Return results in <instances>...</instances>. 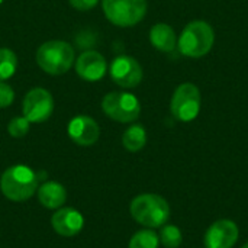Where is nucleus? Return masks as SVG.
<instances>
[{
	"mask_svg": "<svg viewBox=\"0 0 248 248\" xmlns=\"http://www.w3.org/2000/svg\"><path fill=\"white\" fill-rule=\"evenodd\" d=\"M38 187V177L28 166H12L4 170L0 179L3 195L13 202L28 201Z\"/></svg>",
	"mask_w": 248,
	"mask_h": 248,
	"instance_id": "f257e3e1",
	"label": "nucleus"
},
{
	"mask_svg": "<svg viewBox=\"0 0 248 248\" xmlns=\"http://www.w3.org/2000/svg\"><path fill=\"white\" fill-rule=\"evenodd\" d=\"M132 218L148 228H158L166 225L170 217V206L167 201L154 193H145L137 196L131 202Z\"/></svg>",
	"mask_w": 248,
	"mask_h": 248,
	"instance_id": "f03ea898",
	"label": "nucleus"
},
{
	"mask_svg": "<svg viewBox=\"0 0 248 248\" xmlns=\"http://www.w3.org/2000/svg\"><path fill=\"white\" fill-rule=\"evenodd\" d=\"M74 49L65 41L44 42L36 51L38 65L51 76L65 74L74 64Z\"/></svg>",
	"mask_w": 248,
	"mask_h": 248,
	"instance_id": "7ed1b4c3",
	"label": "nucleus"
},
{
	"mask_svg": "<svg viewBox=\"0 0 248 248\" xmlns=\"http://www.w3.org/2000/svg\"><path fill=\"white\" fill-rule=\"evenodd\" d=\"M215 41L212 26L205 20L190 22L182 32L179 39V51L185 57L199 58L206 55Z\"/></svg>",
	"mask_w": 248,
	"mask_h": 248,
	"instance_id": "20e7f679",
	"label": "nucleus"
},
{
	"mask_svg": "<svg viewBox=\"0 0 248 248\" xmlns=\"http://www.w3.org/2000/svg\"><path fill=\"white\" fill-rule=\"evenodd\" d=\"M108 20L121 28L140 23L147 13V0H102Z\"/></svg>",
	"mask_w": 248,
	"mask_h": 248,
	"instance_id": "39448f33",
	"label": "nucleus"
},
{
	"mask_svg": "<svg viewBox=\"0 0 248 248\" xmlns=\"http://www.w3.org/2000/svg\"><path fill=\"white\" fill-rule=\"evenodd\" d=\"M103 112L113 121L121 124L134 122L141 113L140 100L126 92H110L102 100Z\"/></svg>",
	"mask_w": 248,
	"mask_h": 248,
	"instance_id": "423d86ee",
	"label": "nucleus"
},
{
	"mask_svg": "<svg viewBox=\"0 0 248 248\" xmlns=\"http://www.w3.org/2000/svg\"><path fill=\"white\" fill-rule=\"evenodd\" d=\"M170 109H171L173 116L177 121H182V122L193 121L199 115V110H201L199 89L192 83L180 84L171 97Z\"/></svg>",
	"mask_w": 248,
	"mask_h": 248,
	"instance_id": "0eeeda50",
	"label": "nucleus"
},
{
	"mask_svg": "<svg viewBox=\"0 0 248 248\" xmlns=\"http://www.w3.org/2000/svg\"><path fill=\"white\" fill-rule=\"evenodd\" d=\"M23 116L33 124H41L49 119V116L54 112V99L51 93L42 87H33L31 89L22 103Z\"/></svg>",
	"mask_w": 248,
	"mask_h": 248,
	"instance_id": "6e6552de",
	"label": "nucleus"
},
{
	"mask_svg": "<svg viewBox=\"0 0 248 248\" xmlns=\"http://www.w3.org/2000/svg\"><path fill=\"white\" fill-rule=\"evenodd\" d=\"M110 77L118 86L132 89L141 83L142 68L134 57L119 55L110 64Z\"/></svg>",
	"mask_w": 248,
	"mask_h": 248,
	"instance_id": "1a4fd4ad",
	"label": "nucleus"
},
{
	"mask_svg": "<svg viewBox=\"0 0 248 248\" xmlns=\"http://www.w3.org/2000/svg\"><path fill=\"white\" fill-rule=\"evenodd\" d=\"M238 227L230 219H219L214 222L205 234L206 248H232L238 241Z\"/></svg>",
	"mask_w": 248,
	"mask_h": 248,
	"instance_id": "9d476101",
	"label": "nucleus"
},
{
	"mask_svg": "<svg viewBox=\"0 0 248 248\" xmlns=\"http://www.w3.org/2000/svg\"><path fill=\"white\" fill-rule=\"evenodd\" d=\"M106 68L108 65L105 57L94 49L81 52L76 60V73L86 81H99L105 77Z\"/></svg>",
	"mask_w": 248,
	"mask_h": 248,
	"instance_id": "9b49d317",
	"label": "nucleus"
},
{
	"mask_svg": "<svg viewBox=\"0 0 248 248\" xmlns=\"http://www.w3.org/2000/svg\"><path fill=\"white\" fill-rule=\"evenodd\" d=\"M68 137L81 147L93 145L100 135V128L94 119L87 115H78L68 122L67 126Z\"/></svg>",
	"mask_w": 248,
	"mask_h": 248,
	"instance_id": "f8f14e48",
	"label": "nucleus"
},
{
	"mask_svg": "<svg viewBox=\"0 0 248 248\" xmlns=\"http://www.w3.org/2000/svg\"><path fill=\"white\" fill-rule=\"evenodd\" d=\"M51 224L57 234L62 237H74L83 230L84 218L74 208H61L52 215Z\"/></svg>",
	"mask_w": 248,
	"mask_h": 248,
	"instance_id": "ddd939ff",
	"label": "nucleus"
},
{
	"mask_svg": "<svg viewBox=\"0 0 248 248\" xmlns=\"http://www.w3.org/2000/svg\"><path fill=\"white\" fill-rule=\"evenodd\" d=\"M38 199L46 209H60L67 201V192L57 182H46L38 190Z\"/></svg>",
	"mask_w": 248,
	"mask_h": 248,
	"instance_id": "4468645a",
	"label": "nucleus"
},
{
	"mask_svg": "<svg viewBox=\"0 0 248 248\" xmlns=\"http://www.w3.org/2000/svg\"><path fill=\"white\" fill-rule=\"evenodd\" d=\"M150 41L154 48L163 52H170L176 48V33L167 23H157L150 31Z\"/></svg>",
	"mask_w": 248,
	"mask_h": 248,
	"instance_id": "2eb2a0df",
	"label": "nucleus"
},
{
	"mask_svg": "<svg viewBox=\"0 0 248 248\" xmlns=\"http://www.w3.org/2000/svg\"><path fill=\"white\" fill-rule=\"evenodd\" d=\"M145 142H147V132L142 125H132L124 132L122 144L131 153H137L142 150Z\"/></svg>",
	"mask_w": 248,
	"mask_h": 248,
	"instance_id": "dca6fc26",
	"label": "nucleus"
},
{
	"mask_svg": "<svg viewBox=\"0 0 248 248\" xmlns=\"http://www.w3.org/2000/svg\"><path fill=\"white\" fill-rule=\"evenodd\" d=\"M17 68V57L9 48H0V81L9 80Z\"/></svg>",
	"mask_w": 248,
	"mask_h": 248,
	"instance_id": "f3484780",
	"label": "nucleus"
},
{
	"mask_svg": "<svg viewBox=\"0 0 248 248\" xmlns=\"http://www.w3.org/2000/svg\"><path fill=\"white\" fill-rule=\"evenodd\" d=\"M160 238L153 230H142L132 235L129 248H158Z\"/></svg>",
	"mask_w": 248,
	"mask_h": 248,
	"instance_id": "a211bd4d",
	"label": "nucleus"
},
{
	"mask_svg": "<svg viewBox=\"0 0 248 248\" xmlns=\"http://www.w3.org/2000/svg\"><path fill=\"white\" fill-rule=\"evenodd\" d=\"M158 238L166 248H177L182 244V231L176 225H163Z\"/></svg>",
	"mask_w": 248,
	"mask_h": 248,
	"instance_id": "6ab92c4d",
	"label": "nucleus"
},
{
	"mask_svg": "<svg viewBox=\"0 0 248 248\" xmlns=\"http://www.w3.org/2000/svg\"><path fill=\"white\" fill-rule=\"evenodd\" d=\"M29 125H31V122L25 116H16L9 122L7 132L13 138H22L29 132Z\"/></svg>",
	"mask_w": 248,
	"mask_h": 248,
	"instance_id": "aec40b11",
	"label": "nucleus"
},
{
	"mask_svg": "<svg viewBox=\"0 0 248 248\" xmlns=\"http://www.w3.org/2000/svg\"><path fill=\"white\" fill-rule=\"evenodd\" d=\"M15 100V92L12 86L4 81H0V109L9 108Z\"/></svg>",
	"mask_w": 248,
	"mask_h": 248,
	"instance_id": "412c9836",
	"label": "nucleus"
},
{
	"mask_svg": "<svg viewBox=\"0 0 248 248\" xmlns=\"http://www.w3.org/2000/svg\"><path fill=\"white\" fill-rule=\"evenodd\" d=\"M68 3H70L76 10L87 12V10H92V9L99 3V0H68Z\"/></svg>",
	"mask_w": 248,
	"mask_h": 248,
	"instance_id": "4be33fe9",
	"label": "nucleus"
},
{
	"mask_svg": "<svg viewBox=\"0 0 248 248\" xmlns=\"http://www.w3.org/2000/svg\"><path fill=\"white\" fill-rule=\"evenodd\" d=\"M243 248H248V243L247 244H244V246H243Z\"/></svg>",
	"mask_w": 248,
	"mask_h": 248,
	"instance_id": "5701e85b",
	"label": "nucleus"
},
{
	"mask_svg": "<svg viewBox=\"0 0 248 248\" xmlns=\"http://www.w3.org/2000/svg\"><path fill=\"white\" fill-rule=\"evenodd\" d=\"M1 3H3V0H0V4H1Z\"/></svg>",
	"mask_w": 248,
	"mask_h": 248,
	"instance_id": "b1692460",
	"label": "nucleus"
}]
</instances>
